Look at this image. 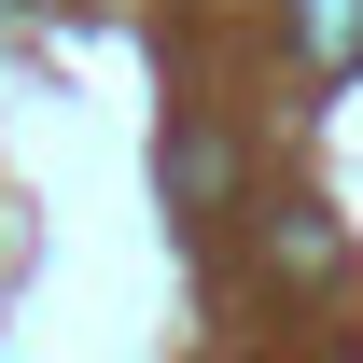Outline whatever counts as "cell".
Instances as JSON below:
<instances>
[{
    "label": "cell",
    "instance_id": "obj_2",
    "mask_svg": "<svg viewBox=\"0 0 363 363\" xmlns=\"http://www.w3.org/2000/svg\"><path fill=\"white\" fill-rule=\"evenodd\" d=\"M168 182H182V196H224V182H238V154H224V140H182V154H168Z\"/></svg>",
    "mask_w": 363,
    "mask_h": 363
},
{
    "label": "cell",
    "instance_id": "obj_1",
    "mask_svg": "<svg viewBox=\"0 0 363 363\" xmlns=\"http://www.w3.org/2000/svg\"><path fill=\"white\" fill-rule=\"evenodd\" d=\"M294 43L321 70H363V0H294Z\"/></svg>",
    "mask_w": 363,
    "mask_h": 363
}]
</instances>
